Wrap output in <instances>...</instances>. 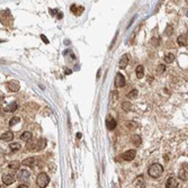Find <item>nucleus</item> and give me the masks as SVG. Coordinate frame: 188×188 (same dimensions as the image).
<instances>
[{"mask_svg": "<svg viewBox=\"0 0 188 188\" xmlns=\"http://www.w3.org/2000/svg\"><path fill=\"white\" fill-rule=\"evenodd\" d=\"M148 173L149 176L152 177V178H159L163 173V167L159 163H153L152 165H150Z\"/></svg>", "mask_w": 188, "mask_h": 188, "instance_id": "f257e3e1", "label": "nucleus"}, {"mask_svg": "<svg viewBox=\"0 0 188 188\" xmlns=\"http://www.w3.org/2000/svg\"><path fill=\"white\" fill-rule=\"evenodd\" d=\"M49 182H50V178L49 176L44 173V172H42L40 173L38 176H37V179H36V184H37V186L40 188H45L47 185H49Z\"/></svg>", "mask_w": 188, "mask_h": 188, "instance_id": "f03ea898", "label": "nucleus"}, {"mask_svg": "<svg viewBox=\"0 0 188 188\" xmlns=\"http://www.w3.org/2000/svg\"><path fill=\"white\" fill-rule=\"evenodd\" d=\"M135 155H136L135 150H128V151H125L124 153L122 154V159L125 160V161H132L135 158Z\"/></svg>", "mask_w": 188, "mask_h": 188, "instance_id": "7ed1b4c3", "label": "nucleus"}, {"mask_svg": "<svg viewBox=\"0 0 188 188\" xmlns=\"http://www.w3.org/2000/svg\"><path fill=\"white\" fill-rule=\"evenodd\" d=\"M29 176H30V173H29V171L27 170H20L19 171V173L17 175V179L19 181L22 182H27L29 179Z\"/></svg>", "mask_w": 188, "mask_h": 188, "instance_id": "20e7f679", "label": "nucleus"}, {"mask_svg": "<svg viewBox=\"0 0 188 188\" xmlns=\"http://www.w3.org/2000/svg\"><path fill=\"white\" fill-rule=\"evenodd\" d=\"M115 86H116L117 88H120V87H124V86H125V78H124V75L122 73H120V72L116 74Z\"/></svg>", "mask_w": 188, "mask_h": 188, "instance_id": "39448f33", "label": "nucleus"}, {"mask_svg": "<svg viewBox=\"0 0 188 188\" xmlns=\"http://www.w3.org/2000/svg\"><path fill=\"white\" fill-rule=\"evenodd\" d=\"M165 187L167 188H178L179 187V184H178L176 178L170 177V178H168L167 181H165Z\"/></svg>", "mask_w": 188, "mask_h": 188, "instance_id": "423d86ee", "label": "nucleus"}, {"mask_svg": "<svg viewBox=\"0 0 188 188\" xmlns=\"http://www.w3.org/2000/svg\"><path fill=\"white\" fill-rule=\"evenodd\" d=\"M14 180H15V177H14V175H12V173H5V175L2 176V182H4L5 185H7V186L12 185V182H14Z\"/></svg>", "mask_w": 188, "mask_h": 188, "instance_id": "0eeeda50", "label": "nucleus"}, {"mask_svg": "<svg viewBox=\"0 0 188 188\" xmlns=\"http://www.w3.org/2000/svg\"><path fill=\"white\" fill-rule=\"evenodd\" d=\"M106 127H107V130H109V131L115 130V127H116V120H115V118H113L112 116H108V117H107V120H106Z\"/></svg>", "mask_w": 188, "mask_h": 188, "instance_id": "6e6552de", "label": "nucleus"}, {"mask_svg": "<svg viewBox=\"0 0 188 188\" xmlns=\"http://www.w3.org/2000/svg\"><path fill=\"white\" fill-rule=\"evenodd\" d=\"M179 178L181 180H187V163H184L179 170Z\"/></svg>", "mask_w": 188, "mask_h": 188, "instance_id": "1a4fd4ad", "label": "nucleus"}, {"mask_svg": "<svg viewBox=\"0 0 188 188\" xmlns=\"http://www.w3.org/2000/svg\"><path fill=\"white\" fill-rule=\"evenodd\" d=\"M134 186L135 188H145V180L143 179L142 176L137 177L134 181Z\"/></svg>", "mask_w": 188, "mask_h": 188, "instance_id": "9d476101", "label": "nucleus"}, {"mask_svg": "<svg viewBox=\"0 0 188 188\" xmlns=\"http://www.w3.org/2000/svg\"><path fill=\"white\" fill-rule=\"evenodd\" d=\"M8 88H9V90H12V92H16V91L19 90L20 86H19V82H18V81H10V82H8Z\"/></svg>", "mask_w": 188, "mask_h": 188, "instance_id": "9b49d317", "label": "nucleus"}, {"mask_svg": "<svg viewBox=\"0 0 188 188\" xmlns=\"http://www.w3.org/2000/svg\"><path fill=\"white\" fill-rule=\"evenodd\" d=\"M128 64V55L127 54H124L123 57H122V59L120 60V69H125L126 65Z\"/></svg>", "mask_w": 188, "mask_h": 188, "instance_id": "f8f14e48", "label": "nucleus"}, {"mask_svg": "<svg viewBox=\"0 0 188 188\" xmlns=\"http://www.w3.org/2000/svg\"><path fill=\"white\" fill-rule=\"evenodd\" d=\"M177 42H178V44L180 46H187V34L180 35L177 38Z\"/></svg>", "mask_w": 188, "mask_h": 188, "instance_id": "ddd939ff", "label": "nucleus"}, {"mask_svg": "<svg viewBox=\"0 0 188 188\" xmlns=\"http://www.w3.org/2000/svg\"><path fill=\"white\" fill-rule=\"evenodd\" d=\"M12 137H14V133L12 132H6V133H4L2 135H1V140L2 141H5V142H9V141H12Z\"/></svg>", "mask_w": 188, "mask_h": 188, "instance_id": "4468645a", "label": "nucleus"}, {"mask_svg": "<svg viewBox=\"0 0 188 188\" xmlns=\"http://www.w3.org/2000/svg\"><path fill=\"white\" fill-rule=\"evenodd\" d=\"M17 108H18L17 103H16V102H12V103L8 104L6 107H5V110H6V112H15Z\"/></svg>", "mask_w": 188, "mask_h": 188, "instance_id": "2eb2a0df", "label": "nucleus"}, {"mask_svg": "<svg viewBox=\"0 0 188 188\" xmlns=\"http://www.w3.org/2000/svg\"><path fill=\"white\" fill-rule=\"evenodd\" d=\"M20 139L25 141V142H28L29 140H32L33 139V134L30 133V132H24L23 134L20 135Z\"/></svg>", "mask_w": 188, "mask_h": 188, "instance_id": "dca6fc26", "label": "nucleus"}, {"mask_svg": "<svg viewBox=\"0 0 188 188\" xmlns=\"http://www.w3.org/2000/svg\"><path fill=\"white\" fill-rule=\"evenodd\" d=\"M136 77L139 79H141L144 77V67L143 65H137L136 68Z\"/></svg>", "mask_w": 188, "mask_h": 188, "instance_id": "f3484780", "label": "nucleus"}, {"mask_svg": "<svg viewBox=\"0 0 188 188\" xmlns=\"http://www.w3.org/2000/svg\"><path fill=\"white\" fill-rule=\"evenodd\" d=\"M131 141H132V143L134 144V145H140L141 144V142H142V139H141V136L140 135H133L132 136V139H131Z\"/></svg>", "mask_w": 188, "mask_h": 188, "instance_id": "a211bd4d", "label": "nucleus"}, {"mask_svg": "<svg viewBox=\"0 0 188 188\" xmlns=\"http://www.w3.org/2000/svg\"><path fill=\"white\" fill-rule=\"evenodd\" d=\"M71 10L73 12V14L75 15V16H79L80 14L78 10H80V12H83V7H77V5H72L71 6Z\"/></svg>", "mask_w": 188, "mask_h": 188, "instance_id": "6ab92c4d", "label": "nucleus"}, {"mask_svg": "<svg viewBox=\"0 0 188 188\" xmlns=\"http://www.w3.org/2000/svg\"><path fill=\"white\" fill-rule=\"evenodd\" d=\"M34 162H35L34 158H27V159L24 160L22 163H23L24 165H27V167H33Z\"/></svg>", "mask_w": 188, "mask_h": 188, "instance_id": "aec40b11", "label": "nucleus"}, {"mask_svg": "<svg viewBox=\"0 0 188 188\" xmlns=\"http://www.w3.org/2000/svg\"><path fill=\"white\" fill-rule=\"evenodd\" d=\"M19 165H19V162L15 160V161H12V162L9 163L8 167H9V169H12V170H17L18 168H19Z\"/></svg>", "mask_w": 188, "mask_h": 188, "instance_id": "412c9836", "label": "nucleus"}, {"mask_svg": "<svg viewBox=\"0 0 188 188\" xmlns=\"http://www.w3.org/2000/svg\"><path fill=\"white\" fill-rule=\"evenodd\" d=\"M122 108H123V110H125V112H130L132 108L130 102H123V104H122Z\"/></svg>", "mask_w": 188, "mask_h": 188, "instance_id": "4be33fe9", "label": "nucleus"}, {"mask_svg": "<svg viewBox=\"0 0 188 188\" xmlns=\"http://www.w3.org/2000/svg\"><path fill=\"white\" fill-rule=\"evenodd\" d=\"M165 61L167 63H172L173 61H175V55H173V54H171V53L167 54V55L165 57Z\"/></svg>", "mask_w": 188, "mask_h": 188, "instance_id": "5701e85b", "label": "nucleus"}, {"mask_svg": "<svg viewBox=\"0 0 188 188\" xmlns=\"http://www.w3.org/2000/svg\"><path fill=\"white\" fill-rule=\"evenodd\" d=\"M137 97V90L136 89H133V90L130 91V94L127 95V98H130V99H134V98Z\"/></svg>", "mask_w": 188, "mask_h": 188, "instance_id": "b1692460", "label": "nucleus"}, {"mask_svg": "<svg viewBox=\"0 0 188 188\" xmlns=\"http://www.w3.org/2000/svg\"><path fill=\"white\" fill-rule=\"evenodd\" d=\"M9 147H10V150H12V151H18L19 149L22 148L19 143H12V144H10Z\"/></svg>", "mask_w": 188, "mask_h": 188, "instance_id": "393cba45", "label": "nucleus"}, {"mask_svg": "<svg viewBox=\"0 0 188 188\" xmlns=\"http://www.w3.org/2000/svg\"><path fill=\"white\" fill-rule=\"evenodd\" d=\"M165 71V65H163V64H159V67L157 68V72L159 74H161V73H163Z\"/></svg>", "mask_w": 188, "mask_h": 188, "instance_id": "a878e982", "label": "nucleus"}, {"mask_svg": "<svg viewBox=\"0 0 188 188\" xmlns=\"http://www.w3.org/2000/svg\"><path fill=\"white\" fill-rule=\"evenodd\" d=\"M172 32H173V29H172V26H171V25H168V26H167V28H165V35H169V36H170V35L172 34Z\"/></svg>", "mask_w": 188, "mask_h": 188, "instance_id": "bb28decb", "label": "nucleus"}, {"mask_svg": "<svg viewBox=\"0 0 188 188\" xmlns=\"http://www.w3.org/2000/svg\"><path fill=\"white\" fill-rule=\"evenodd\" d=\"M18 122H19V117H12L10 122H9V125L10 126H14L15 124H17Z\"/></svg>", "mask_w": 188, "mask_h": 188, "instance_id": "cd10ccee", "label": "nucleus"}, {"mask_svg": "<svg viewBox=\"0 0 188 188\" xmlns=\"http://www.w3.org/2000/svg\"><path fill=\"white\" fill-rule=\"evenodd\" d=\"M41 38H42V40L44 41V42H45L46 44H47V43H49V41L46 40V37H45V36H44V35H41Z\"/></svg>", "mask_w": 188, "mask_h": 188, "instance_id": "c85d7f7f", "label": "nucleus"}, {"mask_svg": "<svg viewBox=\"0 0 188 188\" xmlns=\"http://www.w3.org/2000/svg\"><path fill=\"white\" fill-rule=\"evenodd\" d=\"M17 188H28V186H27V185H25V184H22V185H19Z\"/></svg>", "mask_w": 188, "mask_h": 188, "instance_id": "c756f323", "label": "nucleus"}, {"mask_svg": "<svg viewBox=\"0 0 188 188\" xmlns=\"http://www.w3.org/2000/svg\"><path fill=\"white\" fill-rule=\"evenodd\" d=\"M77 137H78V139H80V137H81V133H79V134H77Z\"/></svg>", "mask_w": 188, "mask_h": 188, "instance_id": "7c9ffc66", "label": "nucleus"}, {"mask_svg": "<svg viewBox=\"0 0 188 188\" xmlns=\"http://www.w3.org/2000/svg\"><path fill=\"white\" fill-rule=\"evenodd\" d=\"M0 188H1V187H0Z\"/></svg>", "mask_w": 188, "mask_h": 188, "instance_id": "2f4dec72", "label": "nucleus"}]
</instances>
